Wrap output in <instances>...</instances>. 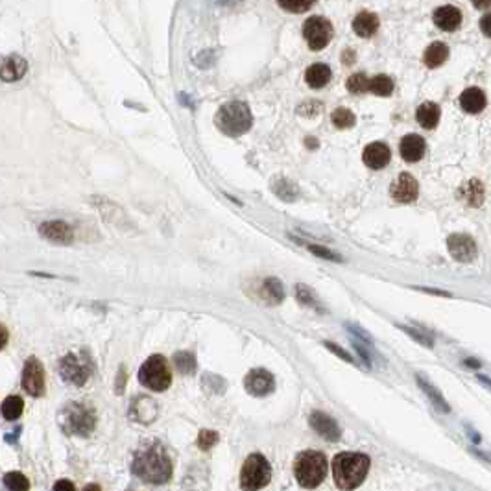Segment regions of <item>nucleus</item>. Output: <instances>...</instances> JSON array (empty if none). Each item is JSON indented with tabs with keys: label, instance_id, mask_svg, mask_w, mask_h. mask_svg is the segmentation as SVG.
Wrapping results in <instances>:
<instances>
[{
	"label": "nucleus",
	"instance_id": "58836bf2",
	"mask_svg": "<svg viewBox=\"0 0 491 491\" xmlns=\"http://www.w3.org/2000/svg\"><path fill=\"white\" fill-rule=\"evenodd\" d=\"M8 338H10V334H8V329L0 323V349H4L8 344Z\"/></svg>",
	"mask_w": 491,
	"mask_h": 491
},
{
	"label": "nucleus",
	"instance_id": "7ed1b4c3",
	"mask_svg": "<svg viewBox=\"0 0 491 491\" xmlns=\"http://www.w3.org/2000/svg\"><path fill=\"white\" fill-rule=\"evenodd\" d=\"M329 471V462L325 455L318 451H303L297 455L294 464V473H296L297 484L305 490H314L322 484Z\"/></svg>",
	"mask_w": 491,
	"mask_h": 491
},
{
	"label": "nucleus",
	"instance_id": "c9c22d12",
	"mask_svg": "<svg viewBox=\"0 0 491 491\" xmlns=\"http://www.w3.org/2000/svg\"><path fill=\"white\" fill-rule=\"evenodd\" d=\"M418 382H419V384H421V386H423L425 392H427V394L431 395L432 403H436L438 407L442 408V410H445V412H449V407L445 405V401H443V397H442V395H440V394H438V392H432L431 384H427V382H425L423 379H419V377H418Z\"/></svg>",
	"mask_w": 491,
	"mask_h": 491
},
{
	"label": "nucleus",
	"instance_id": "0eeeda50",
	"mask_svg": "<svg viewBox=\"0 0 491 491\" xmlns=\"http://www.w3.org/2000/svg\"><path fill=\"white\" fill-rule=\"evenodd\" d=\"M61 379L74 386H84L92 375V360L85 351H71L60 360Z\"/></svg>",
	"mask_w": 491,
	"mask_h": 491
},
{
	"label": "nucleus",
	"instance_id": "bb28decb",
	"mask_svg": "<svg viewBox=\"0 0 491 491\" xmlns=\"http://www.w3.org/2000/svg\"><path fill=\"white\" fill-rule=\"evenodd\" d=\"M23 410H25V401L21 399L18 395H10V397H6V401L2 403V416H4L8 421H15V419L21 418Z\"/></svg>",
	"mask_w": 491,
	"mask_h": 491
},
{
	"label": "nucleus",
	"instance_id": "f03ea898",
	"mask_svg": "<svg viewBox=\"0 0 491 491\" xmlns=\"http://www.w3.org/2000/svg\"><path fill=\"white\" fill-rule=\"evenodd\" d=\"M370 464V456L360 455V453H340L333 460L334 482L340 490H357L368 477Z\"/></svg>",
	"mask_w": 491,
	"mask_h": 491
},
{
	"label": "nucleus",
	"instance_id": "6e6552de",
	"mask_svg": "<svg viewBox=\"0 0 491 491\" xmlns=\"http://www.w3.org/2000/svg\"><path fill=\"white\" fill-rule=\"evenodd\" d=\"M139 381L142 386L153 392H164L172 384V371L168 368L166 358L161 355H153L140 366Z\"/></svg>",
	"mask_w": 491,
	"mask_h": 491
},
{
	"label": "nucleus",
	"instance_id": "dca6fc26",
	"mask_svg": "<svg viewBox=\"0 0 491 491\" xmlns=\"http://www.w3.org/2000/svg\"><path fill=\"white\" fill-rule=\"evenodd\" d=\"M310 427L314 429L322 438L327 442H338L340 440V427L331 416L323 412H312L310 414Z\"/></svg>",
	"mask_w": 491,
	"mask_h": 491
},
{
	"label": "nucleus",
	"instance_id": "2eb2a0df",
	"mask_svg": "<svg viewBox=\"0 0 491 491\" xmlns=\"http://www.w3.org/2000/svg\"><path fill=\"white\" fill-rule=\"evenodd\" d=\"M28 71V63L21 55H4L0 58V79L2 81H18Z\"/></svg>",
	"mask_w": 491,
	"mask_h": 491
},
{
	"label": "nucleus",
	"instance_id": "6ab92c4d",
	"mask_svg": "<svg viewBox=\"0 0 491 491\" xmlns=\"http://www.w3.org/2000/svg\"><path fill=\"white\" fill-rule=\"evenodd\" d=\"M432 18H434V25L443 32H455L462 25V13L455 6L438 8Z\"/></svg>",
	"mask_w": 491,
	"mask_h": 491
},
{
	"label": "nucleus",
	"instance_id": "ddd939ff",
	"mask_svg": "<svg viewBox=\"0 0 491 491\" xmlns=\"http://www.w3.org/2000/svg\"><path fill=\"white\" fill-rule=\"evenodd\" d=\"M39 235L55 244H71L74 240L73 227L63 220H50L39 225Z\"/></svg>",
	"mask_w": 491,
	"mask_h": 491
},
{
	"label": "nucleus",
	"instance_id": "393cba45",
	"mask_svg": "<svg viewBox=\"0 0 491 491\" xmlns=\"http://www.w3.org/2000/svg\"><path fill=\"white\" fill-rule=\"evenodd\" d=\"M447 58H449V47L442 41L432 42L431 47L425 50L423 55L425 65L429 68L440 67V65H443V63L447 61Z\"/></svg>",
	"mask_w": 491,
	"mask_h": 491
},
{
	"label": "nucleus",
	"instance_id": "7c9ffc66",
	"mask_svg": "<svg viewBox=\"0 0 491 491\" xmlns=\"http://www.w3.org/2000/svg\"><path fill=\"white\" fill-rule=\"evenodd\" d=\"M174 364L181 373H194L196 370V358L192 353L179 351L174 355Z\"/></svg>",
	"mask_w": 491,
	"mask_h": 491
},
{
	"label": "nucleus",
	"instance_id": "e433bc0d",
	"mask_svg": "<svg viewBox=\"0 0 491 491\" xmlns=\"http://www.w3.org/2000/svg\"><path fill=\"white\" fill-rule=\"evenodd\" d=\"M309 249L312 251L314 255H320V257H323V259H327V261H342V257L336 253H333L331 249L327 248H322V246H309Z\"/></svg>",
	"mask_w": 491,
	"mask_h": 491
},
{
	"label": "nucleus",
	"instance_id": "aec40b11",
	"mask_svg": "<svg viewBox=\"0 0 491 491\" xmlns=\"http://www.w3.org/2000/svg\"><path fill=\"white\" fill-rule=\"evenodd\" d=\"M129 416L139 423H150L158 416V405L150 397H137L129 407Z\"/></svg>",
	"mask_w": 491,
	"mask_h": 491
},
{
	"label": "nucleus",
	"instance_id": "b1692460",
	"mask_svg": "<svg viewBox=\"0 0 491 491\" xmlns=\"http://www.w3.org/2000/svg\"><path fill=\"white\" fill-rule=\"evenodd\" d=\"M440 115L442 111L434 102H425L421 103L416 111V121L425 127V129H434L440 122Z\"/></svg>",
	"mask_w": 491,
	"mask_h": 491
},
{
	"label": "nucleus",
	"instance_id": "a878e982",
	"mask_svg": "<svg viewBox=\"0 0 491 491\" xmlns=\"http://www.w3.org/2000/svg\"><path fill=\"white\" fill-rule=\"evenodd\" d=\"M460 198L467 205L480 207L484 201V185L479 179H471L460 188Z\"/></svg>",
	"mask_w": 491,
	"mask_h": 491
},
{
	"label": "nucleus",
	"instance_id": "a19ab883",
	"mask_svg": "<svg viewBox=\"0 0 491 491\" xmlns=\"http://www.w3.org/2000/svg\"><path fill=\"white\" fill-rule=\"evenodd\" d=\"M490 13L482 18V32H484V36H490Z\"/></svg>",
	"mask_w": 491,
	"mask_h": 491
},
{
	"label": "nucleus",
	"instance_id": "473e14b6",
	"mask_svg": "<svg viewBox=\"0 0 491 491\" xmlns=\"http://www.w3.org/2000/svg\"><path fill=\"white\" fill-rule=\"evenodd\" d=\"M368 84H370V78L366 74H353L351 78L347 79V89L353 95H362L368 91Z\"/></svg>",
	"mask_w": 491,
	"mask_h": 491
},
{
	"label": "nucleus",
	"instance_id": "20e7f679",
	"mask_svg": "<svg viewBox=\"0 0 491 491\" xmlns=\"http://www.w3.org/2000/svg\"><path fill=\"white\" fill-rule=\"evenodd\" d=\"M216 127L224 135L229 137H238L244 135L251 127L253 116L249 111V105L240 100H233V102L224 103L214 116Z\"/></svg>",
	"mask_w": 491,
	"mask_h": 491
},
{
	"label": "nucleus",
	"instance_id": "4468645a",
	"mask_svg": "<svg viewBox=\"0 0 491 491\" xmlns=\"http://www.w3.org/2000/svg\"><path fill=\"white\" fill-rule=\"evenodd\" d=\"M419 194V185L416 181V177L412 174H401L395 183L392 185V196H394L395 201H399V203H410L418 198Z\"/></svg>",
	"mask_w": 491,
	"mask_h": 491
},
{
	"label": "nucleus",
	"instance_id": "1a4fd4ad",
	"mask_svg": "<svg viewBox=\"0 0 491 491\" xmlns=\"http://www.w3.org/2000/svg\"><path fill=\"white\" fill-rule=\"evenodd\" d=\"M303 36L310 50H323L331 42L333 25L323 17H310L303 25Z\"/></svg>",
	"mask_w": 491,
	"mask_h": 491
},
{
	"label": "nucleus",
	"instance_id": "f704fd0d",
	"mask_svg": "<svg viewBox=\"0 0 491 491\" xmlns=\"http://www.w3.org/2000/svg\"><path fill=\"white\" fill-rule=\"evenodd\" d=\"M218 442V434L214 431H201L198 436V447L201 451H209L212 445H216Z\"/></svg>",
	"mask_w": 491,
	"mask_h": 491
},
{
	"label": "nucleus",
	"instance_id": "4c0bfd02",
	"mask_svg": "<svg viewBox=\"0 0 491 491\" xmlns=\"http://www.w3.org/2000/svg\"><path fill=\"white\" fill-rule=\"evenodd\" d=\"M54 491H76V488H74V484L71 482V480H58L54 484Z\"/></svg>",
	"mask_w": 491,
	"mask_h": 491
},
{
	"label": "nucleus",
	"instance_id": "5701e85b",
	"mask_svg": "<svg viewBox=\"0 0 491 491\" xmlns=\"http://www.w3.org/2000/svg\"><path fill=\"white\" fill-rule=\"evenodd\" d=\"M353 30L360 37L375 36L379 30V17L371 12H360L353 21Z\"/></svg>",
	"mask_w": 491,
	"mask_h": 491
},
{
	"label": "nucleus",
	"instance_id": "a211bd4d",
	"mask_svg": "<svg viewBox=\"0 0 491 491\" xmlns=\"http://www.w3.org/2000/svg\"><path fill=\"white\" fill-rule=\"evenodd\" d=\"M425 150H427V142L419 135H407L399 142L401 158L407 163H418L419 159H423Z\"/></svg>",
	"mask_w": 491,
	"mask_h": 491
},
{
	"label": "nucleus",
	"instance_id": "39448f33",
	"mask_svg": "<svg viewBox=\"0 0 491 491\" xmlns=\"http://www.w3.org/2000/svg\"><path fill=\"white\" fill-rule=\"evenodd\" d=\"M60 425L67 434L89 436L97 427V412L85 403H68L61 408Z\"/></svg>",
	"mask_w": 491,
	"mask_h": 491
},
{
	"label": "nucleus",
	"instance_id": "c85d7f7f",
	"mask_svg": "<svg viewBox=\"0 0 491 491\" xmlns=\"http://www.w3.org/2000/svg\"><path fill=\"white\" fill-rule=\"evenodd\" d=\"M283 286H281L279 279L275 277H270V279L264 281V286H262V297L266 299L270 305H277L283 301Z\"/></svg>",
	"mask_w": 491,
	"mask_h": 491
},
{
	"label": "nucleus",
	"instance_id": "412c9836",
	"mask_svg": "<svg viewBox=\"0 0 491 491\" xmlns=\"http://www.w3.org/2000/svg\"><path fill=\"white\" fill-rule=\"evenodd\" d=\"M458 102H460V108L466 113L475 115V113H480L486 108V95L479 87H469V89L462 92Z\"/></svg>",
	"mask_w": 491,
	"mask_h": 491
},
{
	"label": "nucleus",
	"instance_id": "f257e3e1",
	"mask_svg": "<svg viewBox=\"0 0 491 491\" xmlns=\"http://www.w3.org/2000/svg\"><path fill=\"white\" fill-rule=\"evenodd\" d=\"M131 469L146 484H166L172 479V460L159 442L142 443L135 453Z\"/></svg>",
	"mask_w": 491,
	"mask_h": 491
},
{
	"label": "nucleus",
	"instance_id": "72a5a7b5",
	"mask_svg": "<svg viewBox=\"0 0 491 491\" xmlns=\"http://www.w3.org/2000/svg\"><path fill=\"white\" fill-rule=\"evenodd\" d=\"M279 8H283V10L290 13H303L312 8V2H305V0H286V2H279Z\"/></svg>",
	"mask_w": 491,
	"mask_h": 491
},
{
	"label": "nucleus",
	"instance_id": "9b49d317",
	"mask_svg": "<svg viewBox=\"0 0 491 491\" xmlns=\"http://www.w3.org/2000/svg\"><path fill=\"white\" fill-rule=\"evenodd\" d=\"M447 249L458 262H471L479 253V246L473 238L464 233H455L447 238Z\"/></svg>",
	"mask_w": 491,
	"mask_h": 491
},
{
	"label": "nucleus",
	"instance_id": "f8f14e48",
	"mask_svg": "<svg viewBox=\"0 0 491 491\" xmlns=\"http://www.w3.org/2000/svg\"><path fill=\"white\" fill-rule=\"evenodd\" d=\"M244 386L255 397H264V395L272 394L275 381H273V375L270 371L251 370L244 379Z\"/></svg>",
	"mask_w": 491,
	"mask_h": 491
},
{
	"label": "nucleus",
	"instance_id": "423d86ee",
	"mask_svg": "<svg viewBox=\"0 0 491 491\" xmlns=\"http://www.w3.org/2000/svg\"><path fill=\"white\" fill-rule=\"evenodd\" d=\"M272 480V466L270 462L259 453L248 456L240 471V490L259 491Z\"/></svg>",
	"mask_w": 491,
	"mask_h": 491
},
{
	"label": "nucleus",
	"instance_id": "cd10ccee",
	"mask_svg": "<svg viewBox=\"0 0 491 491\" xmlns=\"http://www.w3.org/2000/svg\"><path fill=\"white\" fill-rule=\"evenodd\" d=\"M368 91L377 95V97H390L394 92V79L390 78V76H384V74L375 76V78L370 79Z\"/></svg>",
	"mask_w": 491,
	"mask_h": 491
},
{
	"label": "nucleus",
	"instance_id": "79ce46f5",
	"mask_svg": "<svg viewBox=\"0 0 491 491\" xmlns=\"http://www.w3.org/2000/svg\"><path fill=\"white\" fill-rule=\"evenodd\" d=\"M84 491H102V490H100V486L98 484H89V486H85Z\"/></svg>",
	"mask_w": 491,
	"mask_h": 491
},
{
	"label": "nucleus",
	"instance_id": "2f4dec72",
	"mask_svg": "<svg viewBox=\"0 0 491 491\" xmlns=\"http://www.w3.org/2000/svg\"><path fill=\"white\" fill-rule=\"evenodd\" d=\"M331 118H333V124L338 129H347V127L355 126V115H353V111L346 110V108H338Z\"/></svg>",
	"mask_w": 491,
	"mask_h": 491
},
{
	"label": "nucleus",
	"instance_id": "c756f323",
	"mask_svg": "<svg viewBox=\"0 0 491 491\" xmlns=\"http://www.w3.org/2000/svg\"><path fill=\"white\" fill-rule=\"evenodd\" d=\"M4 486L10 491H28L30 490V480L21 471H12L4 477Z\"/></svg>",
	"mask_w": 491,
	"mask_h": 491
},
{
	"label": "nucleus",
	"instance_id": "ea45409f",
	"mask_svg": "<svg viewBox=\"0 0 491 491\" xmlns=\"http://www.w3.org/2000/svg\"><path fill=\"white\" fill-rule=\"evenodd\" d=\"M325 346H327L329 349H333V351L338 353V355H340V357H342V358H346V360H349V362H353V358L349 357V355H347L346 351H342V349H340V347L334 346V344H325Z\"/></svg>",
	"mask_w": 491,
	"mask_h": 491
},
{
	"label": "nucleus",
	"instance_id": "9d476101",
	"mask_svg": "<svg viewBox=\"0 0 491 491\" xmlns=\"http://www.w3.org/2000/svg\"><path fill=\"white\" fill-rule=\"evenodd\" d=\"M23 388L32 397H41L45 394V368H42V364L36 357H30L25 362Z\"/></svg>",
	"mask_w": 491,
	"mask_h": 491
},
{
	"label": "nucleus",
	"instance_id": "4be33fe9",
	"mask_svg": "<svg viewBox=\"0 0 491 491\" xmlns=\"http://www.w3.org/2000/svg\"><path fill=\"white\" fill-rule=\"evenodd\" d=\"M331 78H333V73H331V68L325 63H314L305 73V81L312 89H323L331 81Z\"/></svg>",
	"mask_w": 491,
	"mask_h": 491
},
{
	"label": "nucleus",
	"instance_id": "f3484780",
	"mask_svg": "<svg viewBox=\"0 0 491 491\" xmlns=\"http://www.w3.org/2000/svg\"><path fill=\"white\" fill-rule=\"evenodd\" d=\"M362 161L370 168L381 170L392 161V152H390V148L384 142H371V144L366 146L364 153H362Z\"/></svg>",
	"mask_w": 491,
	"mask_h": 491
}]
</instances>
